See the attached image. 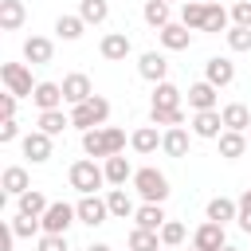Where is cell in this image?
Masks as SVG:
<instances>
[{
	"label": "cell",
	"mask_w": 251,
	"mask_h": 251,
	"mask_svg": "<svg viewBox=\"0 0 251 251\" xmlns=\"http://www.w3.org/2000/svg\"><path fill=\"white\" fill-rule=\"evenodd\" d=\"M67 180H71V188H75L78 196H98V188L106 184V169L94 165V157H82V161L71 165Z\"/></svg>",
	"instance_id": "obj_2"
},
{
	"label": "cell",
	"mask_w": 251,
	"mask_h": 251,
	"mask_svg": "<svg viewBox=\"0 0 251 251\" xmlns=\"http://www.w3.org/2000/svg\"><path fill=\"white\" fill-rule=\"evenodd\" d=\"M220 118H224V129H235V133H247L251 129V110L243 102H227L220 110Z\"/></svg>",
	"instance_id": "obj_20"
},
{
	"label": "cell",
	"mask_w": 251,
	"mask_h": 251,
	"mask_svg": "<svg viewBox=\"0 0 251 251\" xmlns=\"http://www.w3.org/2000/svg\"><path fill=\"white\" fill-rule=\"evenodd\" d=\"M67 126H71V114H63V110H43V114H39V129H43L47 137H59Z\"/></svg>",
	"instance_id": "obj_32"
},
{
	"label": "cell",
	"mask_w": 251,
	"mask_h": 251,
	"mask_svg": "<svg viewBox=\"0 0 251 251\" xmlns=\"http://www.w3.org/2000/svg\"><path fill=\"white\" fill-rule=\"evenodd\" d=\"M149 110H180V90L165 78V82H157L153 86V106Z\"/></svg>",
	"instance_id": "obj_28"
},
{
	"label": "cell",
	"mask_w": 251,
	"mask_h": 251,
	"mask_svg": "<svg viewBox=\"0 0 251 251\" xmlns=\"http://www.w3.org/2000/svg\"><path fill=\"white\" fill-rule=\"evenodd\" d=\"M47 208H51V200H47L39 188H27V192L20 196V212H24V216H43Z\"/></svg>",
	"instance_id": "obj_35"
},
{
	"label": "cell",
	"mask_w": 251,
	"mask_h": 251,
	"mask_svg": "<svg viewBox=\"0 0 251 251\" xmlns=\"http://www.w3.org/2000/svg\"><path fill=\"white\" fill-rule=\"evenodd\" d=\"M220 133H224V118H220V110H200V114H192V137L220 141Z\"/></svg>",
	"instance_id": "obj_11"
},
{
	"label": "cell",
	"mask_w": 251,
	"mask_h": 251,
	"mask_svg": "<svg viewBox=\"0 0 251 251\" xmlns=\"http://www.w3.org/2000/svg\"><path fill=\"white\" fill-rule=\"evenodd\" d=\"M165 251H176V247H165Z\"/></svg>",
	"instance_id": "obj_51"
},
{
	"label": "cell",
	"mask_w": 251,
	"mask_h": 251,
	"mask_svg": "<svg viewBox=\"0 0 251 251\" xmlns=\"http://www.w3.org/2000/svg\"><path fill=\"white\" fill-rule=\"evenodd\" d=\"M16 102H20L16 94H8V90L0 94V118H4V122H8V118H16Z\"/></svg>",
	"instance_id": "obj_46"
},
{
	"label": "cell",
	"mask_w": 251,
	"mask_h": 251,
	"mask_svg": "<svg viewBox=\"0 0 251 251\" xmlns=\"http://www.w3.org/2000/svg\"><path fill=\"white\" fill-rule=\"evenodd\" d=\"M231 78H235V63H231L227 55H212V59L204 63V82H212L216 90H220V86H231Z\"/></svg>",
	"instance_id": "obj_10"
},
{
	"label": "cell",
	"mask_w": 251,
	"mask_h": 251,
	"mask_svg": "<svg viewBox=\"0 0 251 251\" xmlns=\"http://www.w3.org/2000/svg\"><path fill=\"white\" fill-rule=\"evenodd\" d=\"M16 239H20V235L12 231V224H4V227H0V251H12V243H16Z\"/></svg>",
	"instance_id": "obj_47"
},
{
	"label": "cell",
	"mask_w": 251,
	"mask_h": 251,
	"mask_svg": "<svg viewBox=\"0 0 251 251\" xmlns=\"http://www.w3.org/2000/svg\"><path fill=\"white\" fill-rule=\"evenodd\" d=\"M216 86L212 82H192L188 86V106H192V114H200V110H216Z\"/></svg>",
	"instance_id": "obj_23"
},
{
	"label": "cell",
	"mask_w": 251,
	"mask_h": 251,
	"mask_svg": "<svg viewBox=\"0 0 251 251\" xmlns=\"http://www.w3.org/2000/svg\"><path fill=\"white\" fill-rule=\"evenodd\" d=\"M51 55H55V43H51L47 35H31V39H24V59H27L31 67L51 63Z\"/></svg>",
	"instance_id": "obj_16"
},
{
	"label": "cell",
	"mask_w": 251,
	"mask_h": 251,
	"mask_svg": "<svg viewBox=\"0 0 251 251\" xmlns=\"http://www.w3.org/2000/svg\"><path fill=\"white\" fill-rule=\"evenodd\" d=\"M78 16H82L86 24H106L110 4H106V0H78Z\"/></svg>",
	"instance_id": "obj_37"
},
{
	"label": "cell",
	"mask_w": 251,
	"mask_h": 251,
	"mask_svg": "<svg viewBox=\"0 0 251 251\" xmlns=\"http://www.w3.org/2000/svg\"><path fill=\"white\" fill-rule=\"evenodd\" d=\"M231 20H235V27H251V0H235L231 4Z\"/></svg>",
	"instance_id": "obj_42"
},
{
	"label": "cell",
	"mask_w": 251,
	"mask_h": 251,
	"mask_svg": "<svg viewBox=\"0 0 251 251\" xmlns=\"http://www.w3.org/2000/svg\"><path fill=\"white\" fill-rule=\"evenodd\" d=\"M20 137V122L16 118H8V122H0V145H12Z\"/></svg>",
	"instance_id": "obj_45"
},
{
	"label": "cell",
	"mask_w": 251,
	"mask_h": 251,
	"mask_svg": "<svg viewBox=\"0 0 251 251\" xmlns=\"http://www.w3.org/2000/svg\"><path fill=\"white\" fill-rule=\"evenodd\" d=\"M126 149V129L118 126H102V129H86L82 133V153L86 157H118Z\"/></svg>",
	"instance_id": "obj_1"
},
{
	"label": "cell",
	"mask_w": 251,
	"mask_h": 251,
	"mask_svg": "<svg viewBox=\"0 0 251 251\" xmlns=\"http://www.w3.org/2000/svg\"><path fill=\"white\" fill-rule=\"evenodd\" d=\"M98 51H102V59H106V63H122V59H129L133 43H129V35H126V31H106V35H102V43H98Z\"/></svg>",
	"instance_id": "obj_9"
},
{
	"label": "cell",
	"mask_w": 251,
	"mask_h": 251,
	"mask_svg": "<svg viewBox=\"0 0 251 251\" xmlns=\"http://www.w3.org/2000/svg\"><path fill=\"white\" fill-rule=\"evenodd\" d=\"M31 102L39 106V114L43 110H63V102H67L63 98V82H39L35 94H31Z\"/></svg>",
	"instance_id": "obj_17"
},
{
	"label": "cell",
	"mask_w": 251,
	"mask_h": 251,
	"mask_svg": "<svg viewBox=\"0 0 251 251\" xmlns=\"http://www.w3.org/2000/svg\"><path fill=\"white\" fill-rule=\"evenodd\" d=\"M106 204H110V216H118V220H129V216L137 212V204L129 200L126 188H110V192H106Z\"/></svg>",
	"instance_id": "obj_30"
},
{
	"label": "cell",
	"mask_w": 251,
	"mask_h": 251,
	"mask_svg": "<svg viewBox=\"0 0 251 251\" xmlns=\"http://www.w3.org/2000/svg\"><path fill=\"white\" fill-rule=\"evenodd\" d=\"M157 235H161V243H165V247H180L188 231H184V224H180V220H165V227H161Z\"/></svg>",
	"instance_id": "obj_39"
},
{
	"label": "cell",
	"mask_w": 251,
	"mask_h": 251,
	"mask_svg": "<svg viewBox=\"0 0 251 251\" xmlns=\"http://www.w3.org/2000/svg\"><path fill=\"white\" fill-rule=\"evenodd\" d=\"M247 145H251V129H247Z\"/></svg>",
	"instance_id": "obj_50"
},
{
	"label": "cell",
	"mask_w": 251,
	"mask_h": 251,
	"mask_svg": "<svg viewBox=\"0 0 251 251\" xmlns=\"http://www.w3.org/2000/svg\"><path fill=\"white\" fill-rule=\"evenodd\" d=\"M235 224L251 235V192H243V196H239V216H235Z\"/></svg>",
	"instance_id": "obj_43"
},
{
	"label": "cell",
	"mask_w": 251,
	"mask_h": 251,
	"mask_svg": "<svg viewBox=\"0 0 251 251\" xmlns=\"http://www.w3.org/2000/svg\"><path fill=\"white\" fill-rule=\"evenodd\" d=\"M227 20H231V12H227L224 4H208V16H204V31H224V35H227Z\"/></svg>",
	"instance_id": "obj_38"
},
{
	"label": "cell",
	"mask_w": 251,
	"mask_h": 251,
	"mask_svg": "<svg viewBox=\"0 0 251 251\" xmlns=\"http://www.w3.org/2000/svg\"><path fill=\"white\" fill-rule=\"evenodd\" d=\"M141 16H145V24H149V27H157V31L173 24V12H169V4H165V0H145Z\"/></svg>",
	"instance_id": "obj_31"
},
{
	"label": "cell",
	"mask_w": 251,
	"mask_h": 251,
	"mask_svg": "<svg viewBox=\"0 0 251 251\" xmlns=\"http://www.w3.org/2000/svg\"><path fill=\"white\" fill-rule=\"evenodd\" d=\"M129 251H165V243H161V235H157V231L133 227V231H129Z\"/></svg>",
	"instance_id": "obj_33"
},
{
	"label": "cell",
	"mask_w": 251,
	"mask_h": 251,
	"mask_svg": "<svg viewBox=\"0 0 251 251\" xmlns=\"http://www.w3.org/2000/svg\"><path fill=\"white\" fill-rule=\"evenodd\" d=\"M0 82H4L8 94H16V98H31L35 86H39V82H31V67H27V63H4V67H0Z\"/></svg>",
	"instance_id": "obj_5"
},
{
	"label": "cell",
	"mask_w": 251,
	"mask_h": 251,
	"mask_svg": "<svg viewBox=\"0 0 251 251\" xmlns=\"http://www.w3.org/2000/svg\"><path fill=\"white\" fill-rule=\"evenodd\" d=\"M39 220H43V235H67V227L78 220V212H75V204L51 200V208H47Z\"/></svg>",
	"instance_id": "obj_6"
},
{
	"label": "cell",
	"mask_w": 251,
	"mask_h": 251,
	"mask_svg": "<svg viewBox=\"0 0 251 251\" xmlns=\"http://www.w3.org/2000/svg\"><path fill=\"white\" fill-rule=\"evenodd\" d=\"M106 118H110V102H106L102 94H90L82 106H71V126H78L82 133H86V129H102Z\"/></svg>",
	"instance_id": "obj_4"
},
{
	"label": "cell",
	"mask_w": 251,
	"mask_h": 251,
	"mask_svg": "<svg viewBox=\"0 0 251 251\" xmlns=\"http://www.w3.org/2000/svg\"><path fill=\"white\" fill-rule=\"evenodd\" d=\"M204 216H208L212 224H231V220L239 216V200H227V196H212V200H208V208H204Z\"/></svg>",
	"instance_id": "obj_22"
},
{
	"label": "cell",
	"mask_w": 251,
	"mask_h": 251,
	"mask_svg": "<svg viewBox=\"0 0 251 251\" xmlns=\"http://www.w3.org/2000/svg\"><path fill=\"white\" fill-rule=\"evenodd\" d=\"M224 251H239V247H231V243H227V247H224Z\"/></svg>",
	"instance_id": "obj_49"
},
{
	"label": "cell",
	"mask_w": 251,
	"mask_h": 251,
	"mask_svg": "<svg viewBox=\"0 0 251 251\" xmlns=\"http://www.w3.org/2000/svg\"><path fill=\"white\" fill-rule=\"evenodd\" d=\"M165 4H173V0H165Z\"/></svg>",
	"instance_id": "obj_52"
},
{
	"label": "cell",
	"mask_w": 251,
	"mask_h": 251,
	"mask_svg": "<svg viewBox=\"0 0 251 251\" xmlns=\"http://www.w3.org/2000/svg\"><path fill=\"white\" fill-rule=\"evenodd\" d=\"M247 192H251V188H247Z\"/></svg>",
	"instance_id": "obj_53"
},
{
	"label": "cell",
	"mask_w": 251,
	"mask_h": 251,
	"mask_svg": "<svg viewBox=\"0 0 251 251\" xmlns=\"http://www.w3.org/2000/svg\"><path fill=\"white\" fill-rule=\"evenodd\" d=\"M133 188H137V196L145 204H165L169 200V176L161 169H153V165H145V169L133 173Z\"/></svg>",
	"instance_id": "obj_3"
},
{
	"label": "cell",
	"mask_w": 251,
	"mask_h": 251,
	"mask_svg": "<svg viewBox=\"0 0 251 251\" xmlns=\"http://www.w3.org/2000/svg\"><path fill=\"white\" fill-rule=\"evenodd\" d=\"M161 137H165V133H157V126H137V129L129 133V145H133V153L149 157V153L161 149Z\"/></svg>",
	"instance_id": "obj_18"
},
{
	"label": "cell",
	"mask_w": 251,
	"mask_h": 251,
	"mask_svg": "<svg viewBox=\"0 0 251 251\" xmlns=\"http://www.w3.org/2000/svg\"><path fill=\"white\" fill-rule=\"evenodd\" d=\"M35 251H67V235H39Z\"/></svg>",
	"instance_id": "obj_44"
},
{
	"label": "cell",
	"mask_w": 251,
	"mask_h": 251,
	"mask_svg": "<svg viewBox=\"0 0 251 251\" xmlns=\"http://www.w3.org/2000/svg\"><path fill=\"white\" fill-rule=\"evenodd\" d=\"M227 47L231 51H251V27H227Z\"/></svg>",
	"instance_id": "obj_41"
},
{
	"label": "cell",
	"mask_w": 251,
	"mask_h": 251,
	"mask_svg": "<svg viewBox=\"0 0 251 251\" xmlns=\"http://www.w3.org/2000/svg\"><path fill=\"white\" fill-rule=\"evenodd\" d=\"M90 94H94V86H90V78H86L82 71H75V75L63 78V98H67L71 106H82Z\"/></svg>",
	"instance_id": "obj_15"
},
{
	"label": "cell",
	"mask_w": 251,
	"mask_h": 251,
	"mask_svg": "<svg viewBox=\"0 0 251 251\" xmlns=\"http://www.w3.org/2000/svg\"><path fill=\"white\" fill-rule=\"evenodd\" d=\"M149 122L153 126H184V110H149Z\"/></svg>",
	"instance_id": "obj_40"
},
{
	"label": "cell",
	"mask_w": 251,
	"mask_h": 251,
	"mask_svg": "<svg viewBox=\"0 0 251 251\" xmlns=\"http://www.w3.org/2000/svg\"><path fill=\"white\" fill-rule=\"evenodd\" d=\"M165 220H169V216H165V208H161V204H141V208L133 212V224H137V227H145V231H161V227H165Z\"/></svg>",
	"instance_id": "obj_26"
},
{
	"label": "cell",
	"mask_w": 251,
	"mask_h": 251,
	"mask_svg": "<svg viewBox=\"0 0 251 251\" xmlns=\"http://www.w3.org/2000/svg\"><path fill=\"white\" fill-rule=\"evenodd\" d=\"M24 157L31 161V165H43V161H51V137L43 133V129H31V133H24Z\"/></svg>",
	"instance_id": "obj_13"
},
{
	"label": "cell",
	"mask_w": 251,
	"mask_h": 251,
	"mask_svg": "<svg viewBox=\"0 0 251 251\" xmlns=\"http://www.w3.org/2000/svg\"><path fill=\"white\" fill-rule=\"evenodd\" d=\"M251 145H247V133H235V129H224L220 133V157L224 161H235V157H243Z\"/></svg>",
	"instance_id": "obj_25"
},
{
	"label": "cell",
	"mask_w": 251,
	"mask_h": 251,
	"mask_svg": "<svg viewBox=\"0 0 251 251\" xmlns=\"http://www.w3.org/2000/svg\"><path fill=\"white\" fill-rule=\"evenodd\" d=\"M188 141H192V133H188L184 126H173V129H165L161 149H165V157H184V153H188Z\"/></svg>",
	"instance_id": "obj_24"
},
{
	"label": "cell",
	"mask_w": 251,
	"mask_h": 251,
	"mask_svg": "<svg viewBox=\"0 0 251 251\" xmlns=\"http://www.w3.org/2000/svg\"><path fill=\"white\" fill-rule=\"evenodd\" d=\"M82 31H86V20H82V16H59V20H55V35L67 39V43L78 39Z\"/></svg>",
	"instance_id": "obj_34"
},
{
	"label": "cell",
	"mask_w": 251,
	"mask_h": 251,
	"mask_svg": "<svg viewBox=\"0 0 251 251\" xmlns=\"http://www.w3.org/2000/svg\"><path fill=\"white\" fill-rule=\"evenodd\" d=\"M86 251H114V247H110V243H90Z\"/></svg>",
	"instance_id": "obj_48"
},
{
	"label": "cell",
	"mask_w": 251,
	"mask_h": 251,
	"mask_svg": "<svg viewBox=\"0 0 251 251\" xmlns=\"http://www.w3.org/2000/svg\"><path fill=\"white\" fill-rule=\"evenodd\" d=\"M137 75L157 86V82H165V75H169V59H165L161 51H145V55L137 59Z\"/></svg>",
	"instance_id": "obj_12"
},
{
	"label": "cell",
	"mask_w": 251,
	"mask_h": 251,
	"mask_svg": "<svg viewBox=\"0 0 251 251\" xmlns=\"http://www.w3.org/2000/svg\"><path fill=\"white\" fill-rule=\"evenodd\" d=\"M102 169H106V184H114V188H126V180H133V173H137L122 153H118V157H106Z\"/></svg>",
	"instance_id": "obj_21"
},
{
	"label": "cell",
	"mask_w": 251,
	"mask_h": 251,
	"mask_svg": "<svg viewBox=\"0 0 251 251\" xmlns=\"http://www.w3.org/2000/svg\"><path fill=\"white\" fill-rule=\"evenodd\" d=\"M75 212H78V224H86V227H98V224L110 220V204H106V196H82V200L75 204Z\"/></svg>",
	"instance_id": "obj_7"
},
{
	"label": "cell",
	"mask_w": 251,
	"mask_h": 251,
	"mask_svg": "<svg viewBox=\"0 0 251 251\" xmlns=\"http://www.w3.org/2000/svg\"><path fill=\"white\" fill-rule=\"evenodd\" d=\"M192 247H196V251H224V247H227L224 224H212V220H204V224L196 227V235H192Z\"/></svg>",
	"instance_id": "obj_8"
},
{
	"label": "cell",
	"mask_w": 251,
	"mask_h": 251,
	"mask_svg": "<svg viewBox=\"0 0 251 251\" xmlns=\"http://www.w3.org/2000/svg\"><path fill=\"white\" fill-rule=\"evenodd\" d=\"M12 231H16L20 239L43 235V220H39V216H24V212H16V220H12Z\"/></svg>",
	"instance_id": "obj_36"
},
{
	"label": "cell",
	"mask_w": 251,
	"mask_h": 251,
	"mask_svg": "<svg viewBox=\"0 0 251 251\" xmlns=\"http://www.w3.org/2000/svg\"><path fill=\"white\" fill-rule=\"evenodd\" d=\"M204 16H208V4L204 0H184L180 4V24L188 31H204Z\"/></svg>",
	"instance_id": "obj_27"
},
{
	"label": "cell",
	"mask_w": 251,
	"mask_h": 251,
	"mask_svg": "<svg viewBox=\"0 0 251 251\" xmlns=\"http://www.w3.org/2000/svg\"><path fill=\"white\" fill-rule=\"evenodd\" d=\"M0 188H4V196H24L27 188H31V176H27V169L24 165H8L4 173H0Z\"/></svg>",
	"instance_id": "obj_14"
},
{
	"label": "cell",
	"mask_w": 251,
	"mask_h": 251,
	"mask_svg": "<svg viewBox=\"0 0 251 251\" xmlns=\"http://www.w3.org/2000/svg\"><path fill=\"white\" fill-rule=\"evenodd\" d=\"M24 20H27L24 0H0V27H4V31H16Z\"/></svg>",
	"instance_id": "obj_29"
},
{
	"label": "cell",
	"mask_w": 251,
	"mask_h": 251,
	"mask_svg": "<svg viewBox=\"0 0 251 251\" xmlns=\"http://www.w3.org/2000/svg\"><path fill=\"white\" fill-rule=\"evenodd\" d=\"M157 35H161V47H165V51H188V43H192V31H188L180 20L169 24V27H161Z\"/></svg>",
	"instance_id": "obj_19"
}]
</instances>
